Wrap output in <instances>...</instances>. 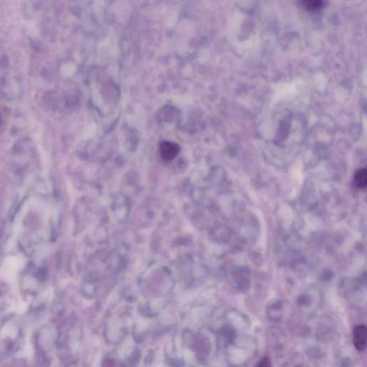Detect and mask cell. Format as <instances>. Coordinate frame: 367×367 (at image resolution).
I'll return each instance as SVG.
<instances>
[{
	"label": "cell",
	"instance_id": "6da1fadb",
	"mask_svg": "<svg viewBox=\"0 0 367 367\" xmlns=\"http://www.w3.org/2000/svg\"><path fill=\"white\" fill-rule=\"evenodd\" d=\"M367 330L365 325L355 326L353 331V343L356 349L359 351L366 349Z\"/></svg>",
	"mask_w": 367,
	"mask_h": 367
},
{
	"label": "cell",
	"instance_id": "3957f363",
	"mask_svg": "<svg viewBox=\"0 0 367 367\" xmlns=\"http://www.w3.org/2000/svg\"><path fill=\"white\" fill-rule=\"evenodd\" d=\"M300 2L306 10L311 12H318L324 6L323 0H300Z\"/></svg>",
	"mask_w": 367,
	"mask_h": 367
},
{
	"label": "cell",
	"instance_id": "7a4b0ae2",
	"mask_svg": "<svg viewBox=\"0 0 367 367\" xmlns=\"http://www.w3.org/2000/svg\"><path fill=\"white\" fill-rule=\"evenodd\" d=\"M179 151V147L176 143L171 142L164 141L160 145V153L162 158L165 160H171L174 159Z\"/></svg>",
	"mask_w": 367,
	"mask_h": 367
},
{
	"label": "cell",
	"instance_id": "5b68a950",
	"mask_svg": "<svg viewBox=\"0 0 367 367\" xmlns=\"http://www.w3.org/2000/svg\"><path fill=\"white\" fill-rule=\"evenodd\" d=\"M257 365L260 367H269L271 366V364H270L269 360L264 359L263 360L260 361V363L257 364Z\"/></svg>",
	"mask_w": 367,
	"mask_h": 367
},
{
	"label": "cell",
	"instance_id": "277c9868",
	"mask_svg": "<svg viewBox=\"0 0 367 367\" xmlns=\"http://www.w3.org/2000/svg\"><path fill=\"white\" fill-rule=\"evenodd\" d=\"M354 186L359 189H365L367 184V172L365 168H362L356 172L354 176Z\"/></svg>",
	"mask_w": 367,
	"mask_h": 367
}]
</instances>
